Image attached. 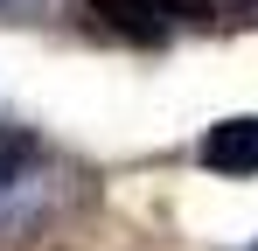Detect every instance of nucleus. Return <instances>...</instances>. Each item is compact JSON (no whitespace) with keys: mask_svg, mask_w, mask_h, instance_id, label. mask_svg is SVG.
Wrapping results in <instances>:
<instances>
[{"mask_svg":"<svg viewBox=\"0 0 258 251\" xmlns=\"http://www.w3.org/2000/svg\"><path fill=\"white\" fill-rule=\"evenodd\" d=\"M196 154L210 174H258V119H216Z\"/></svg>","mask_w":258,"mask_h":251,"instance_id":"nucleus-1","label":"nucleus"},{"mask_svg":"<svg viewBox=\"0 0 258 251\" xmlns=\"http://www.w3.org/2000/svg\"><path fill=\"white\" fill-rule=\"evenodd\" d=\"M91 14L126 42H168V28H174L168 0H91Z\"/></svg>","mask_w":258,"mask_h":251,"instance_id":"nucleus-2","label":"nucleus"},{"mask_svg":"<svg viewBox=\"0 0 258 251\" xmlns=\"http://www.w3.org/2000/svg\"><path fill=\"white\" fill-rule=\"evenodd\" d=\"M168 7H174V14H196V7H203V0H168Z\"/></svg>","mask_w":258,"mask_h":251,"instance_id":"nucleus-3","label":"nucleus"},{"mask_svg":"<svg viewBox=\"0 0 258 251\" xmlns=\"http://www.w3.org/2000/svg\"><path fill=\"white\" fill-rule=\"evenodd\" d=\"M0 7H7V0H0Z\"/></svg>","mask_w":258,"mask_h":251,"instance_id":"nucleus-4","label":"nucleus"}]
</instances>
